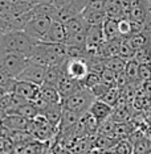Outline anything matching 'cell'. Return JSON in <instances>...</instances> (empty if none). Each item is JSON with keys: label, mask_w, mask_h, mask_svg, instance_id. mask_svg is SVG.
Wrapping results in <instances>:
<instances>
[{"label": "cell", "mask_w": 151, "mask_h": 154, "mask_svg": "<svg viewBox=\"0 0 151 154\" xmlns=\"http://www.w3.org/2000/svg\"><path fill=\"white\" fill-rule=\"evenodd\" d=\"M102 82V79H101V74H97V72H93V71H89V74L86 75V78L82 80V86L86 87V88L92 90L97 85H100V83Z\"/></svg>", "instance_id": "cell-33"}, {"label": "cell", "mask_w": 151, "mask_h": 154, "mask_svg": "<svg viewBox=\"0 0 151 154\" xmlns=\"http://www.w3.org/2000/svg\"><path fill=\"white\" fill-rule=\"evenodd\" d=\"M66 38H68V33H66L65 25L61 23L53 21L51 29L48 30L47 36L44 37L43 41L40 42H48V44H66Z\"/></svg>", "instance_id": "cell-9"}, {"label": "cell", "mask_w": 151, "mask_h": 154, "mask_svg": "<svg viewBox=\"0 0 151 154\" xmlns=\"http://www.w3.org/2000/svg\"><path fill=\"white\" fill-rule=\"evenodd\" d=\"M107 5V0H89L86 8L81 13L82 16L90 15V13H97V12H105Z\"/></svg>", "instance_id": "cell-22"}, {"label": "cell", "mask_w": 151, "mask_h": 154, "mask_svg": "<svg viewBox=\"0 0 151 154\" xmlns=\"http://www.w3.org/2000/svg\"><path fill=\"white\" fill-rule=\"evenodd\" d=\"M96 100L97 97L94 96L93 91L86 88V87H82L81 90H78L73 95H70L62 100V106L69 111L84 115L90 111V107L93 106V103Z\"/></svg>", "instance_id": "cell-2"}, {"label": "cell", "mask_w": 151, "mask_h": 154, "mask_svg": "<svg viewBox=\"0 0 151 154\" xmlns=\"http://www.w3.org/2000/svg\"><path fill=\"white\" fill-rule=\"evenodd\" d=\"M62 112H64V106H62V103H54V104H49V107L44 111L43 116L47 119L53 127L57 128L60 121H61Z\"/></svg>", "instance_id": "cell-14"}, {"label": "cell", "mask_w": 151, "mask_h": 154, "mask_svg": "<svg viewBox=\"0 0 151 154\" xmlns=\"http://www.w3.org/2000/svg\"><path fill=\"white\" fill-rule=\"evenodd\" d=\"M5 94H8V92H7V91H5L4 88H3V87H2V86H0V99H2V97H3V96H4V95H5Z\"/></svg>", "instance_id": "cell-40"}, {"label": "cell", "mask_w": 151, "mask_h": 154, "mask_svg": "<svg viewBox=\"0 0 151 154\" xmlns=\"http://www.w3.org/2000/svg\"><path fill=\"white\" fill-rule=\"evenodd\" d=\"M105 63V69H109L111 71H114L115 74H119V72H123L125 69H126V63L127 61L122 59L121 57H110V58H106L103 61Z\"/></svg>", "instance_id": "cell-20"}, {"label": "cell", "mask_w": 151, "mask_h": 154, "mask_svg": "<svg viewBox=\"0 0 151 154\" xmlns=\"http://www.w3.org/2000/svg\"><path fill=\"white\" fill-rule=\"evenodd\" d=\"M87 3H89V0H72V3L69 4V7L73 9V11H76L78 15H81L84 12V9L86 8Z\"/></svg>", "instance_id": "cell-36"}, {"label": "cell", "mask_w": 151, "mask_h": 154, "mask_svg": "<svg viewBox=\"0 0 151 154\" xmlns=\"http://www.w3.org/2000/svg\"><path fill=\"white\" fill-rule=\"evenodd\" d=\"M127 40H129L130 45L134 48V50H139V49H142V48L150 46L151 45V29L134 33L131 37H129Z\"/></svg>", "instance_id": "cell-15"}, {"label": "cell", "mask_w": 151, "mask_h": 154, "mask_svg": "<svg viewBox=\"0 0 151 154\" xmlns=\"http://www.w3.org/2000/svg\"><path fill=\"white\" fill-rule=\"evenodd\" d=\"M52 3H53V5L56 8H65V7H68L70 3H72V0H52Z\"/></svg>", "instance_id": "cell-38"}, {"label": "cell", "mask_w": 151, "mask_h": 154, "mask_svg": "<svg viewBox=\"0 0 151 154\" xmlns=\"http://www.w3.org/2000/svg\"><path fill=\"white\" fill-rule=\"evenodd\" d=\"M40 97H43L45 101H48V103H51V104L62 103L58 88L52 85H47V83L40 86Z\"/></svg>", "instance_id": "cell-16"}, {"label": "cell", "mask_w": 151, "mask_h": 154, "mask_svg": "<svg viewBox=\"0 0 151 154\" xmlns=\"http://www.w3.org/2000/svg\"><path fill=\"white\" fill-rule=\"evenodd\" d=\"M118 143V140L114 136L107 134H97L94 140V149L98 150H111Z\"/></svg>", "instance_id": "cell-18"}, {"label": "cell", "mask_w": 151, "mask_h": 154, "mask_svg": "<svg viewBox=\"0 0 151 154\" xmlns=\"http://www.w3.org/2000/svg\"><path fill=\"white\" fill-rule=\"evenodd\" d=\"M89 112L97 119V121L101 124L102 121L107 120L109 117H111V115H113V107H110L109 104H106L102 100L97 99L93 103V106L90 107Z\"/></svg>", "instance_id": "cell-12"}, {"label": "cell", "mask_w": 151, "mask_h": 154, "mask_svg": "<svg viewBox=\"0 0 151 154\" xmlns=\"http://www.w3.org/2000/svg\"><path fill=\"white\" fill-rule=\"evenodd\" d=\"M27 132L38 142H48L57 134V128L49 122L43 115H38L36 119L29 121Z\"/></svg>", "instance_id": "cell-3"}, {"label": "cell", "mask_w": 151, "mask_h": 154, "mask_svg": "<svg viewBox=\"0 0 151 154\" xmlns=\"http://www.w3.org/2000/svg\"><path fill=\"white\" fill-rule=\"evenodd\" d=\"M107 19H114V20H121L125 17V12L122 8V4L118 0H107V5L105 9Z\"/></svg>", "instance_id": "cell-19"}, {"label": "cell", "mask_w": 151, "mask_h": 154, "mask_svg": "<svg viewBox=\"0 0 151 154\" xmlns=\"http://www.w3.org/2000/svg\"><path fill=\"white\" fill-rule=\"evenodd\" d=\"M138 76L142 83L151 82V65H139Z\"/></svg>", "instance_id": "cell-35"}, {"label": "cell", "mask_w": 151, "mask_h": 154, "mask_svg": "<svg viewBox=\"0 0 151 154\" xmlns=\"http://www.w3.org/2000/svg\"><path fill=\"white\" fill-rule=\"evenodd\" d=\"M64 25H65L68 36L69 34H76V33H86L87 28H89L86 20L82 17V15H77L74 17H72V19L68 20Z\"/></svg>", "instance_id": "cell-13"}, {"label": "cell", "mask_w": 151, "mask_h": 154, "mask_svg": "<svg viewBox=\"0 0 151 154\" xmlns=\"http://www.w3.org/2000/svg\"><path fill=\"white\" fill-rule=\"evenodd\" d=\"M134 59L139 65H151V45L135 50Z\"/></svg>", "instance_id": "cell-29"}, {"label": "cell", "mask_w": 151, "mask_h": 154, "mask_svg": "<svg viewBox=\"0 0 151 154\" xmlns=\"http://www.w3.org/2000/svg\"><path fill=\"white\" fill-rule=\"evenodd\" d=\"M7 116H8V115H7V112H5L4 109H2V108H0V124L4 121V119H5Z\"/></svg>", "instance_id": "cell-39"}, {"label": "cell", "mask_w": 151, "mask_h": 154, "mask_svg": "<svg viewBox=\"0 0 151 154\" xmlns=\"http://www.w3.org/2000/svg\"><path fill=\"white\" fill-rule=\"evenodd\" d=\"M29 121L31 120L23 117L21 115H8L2 122V127L7 131H27Z\"/></svg>", "instance_id": "cell-11"}, {"label": "cell", "mask_w": 151, "mask_h": 154, "mask_svg": "<svg viewBox=\"0 0 151 154\" xmlns=\"http://www.w3.org/2000/svg\"><path fill=\"white\" fill-rule=\"evenodd\" d=\"M64 71L70 78L82 82V80L86 78V75L89 74L90 69H89V63H87L85 57L68 58L64 62Z\"/></svg>", "instance_id": "cell-6"}, {"label": "cell", "mask_w": 151, "mask_h": 154, "mask_svg": "<svg viewBox=\"0 0 151 154\" xmlns=\"http://www.w3.org/2000/svg\"><path fill=\"white\" fill-rule=\"evenodd\" d=\"M133 132H134V129H133V127L127 121L126 122H117L113 136L118 140V141L119 140H129L130 134H131Z\"/></svg>", "instance_id": "cell-21"}, {"label": "cell", "mask_w": 151, "mask_h": 154, "mask_svg": "<svg viewBox=\"0 0 151 154\" xmlns=\"http://www.w3.org/2000/svg\"><path fill=\"white\" fill-rule=\"evenodd\" d=\"M16 115H21L23 117L28 119V120H33V119H36L38 115H40V112H38L36 106L33 104V101H28V103H25L23 107L19 108V111H17Z\"/></svg>", "instance_id": "cell-25"}, {"label": "cell", "mask_w": 151, "mask_h": 154, "mask_svg": "<svg viewBox=\"0 0 151 154\" xmlns=\"http://www.w3.org/2000/svg\"><path fill=\"white\" fill-rule=\"evenodd\" d=\"M118 29L119 34L122 38H129L134 34V26H133V21L127 17H122L118 20Z\"/></svg>", "instance_id": "cell-26"}, {"label": "cell", "mask_w": 151, "mask_h": 154, "mask_svg": "<svg viewBox=\"0 0 151 154\" xmlns=\"http://www.w3.org/2000/svg\"><path fill=\"white\" fill-rule=\"evenodd\" d=\"M13 92L28 101H34L40 96V86L31 82H25V80H17Z\"/></svg>", "instance_id": "cell-8"}, {"label": "cell", "mask_w": 151, "mask_h": 154, "mask_svg": "<svg viewBox=\"0 0 151 154\" xmlns=\"http://www.w3.org/2000/svg\"><path fill=\"white\" fill-rule=\"evenodd\" d=\"M66 45L72 48H78L86 50V33L69 34L68 38H66Z\"/></svg>", "instance_id": "cell-23"}, {"label": "cell", "mask_w": 151, "mask_h": 154, "mask_svg": "<svg viewBox=\"0 0 151 154\" xmlns=\"http://www.w3.org/2000/svg\"><path fill=\"white\" fill-rule=\"evenodd\" d=\"M101 79L105 85L110 86V87H117V74L114 71L109 69H105L102 72H101Z\"/></svg>", "instance_id": "cell-34"}, {"label": "cell", "mask_w": 151, "mask_h": 154, "mask_svg": "<svg viewBox=\"0 0 151 154\" xmlns=\"http://www.w3.org/2000/svg\"><path fill=\"white\" fill-rule=\"evenodd\" d=\"M103 29V36L105 41H111V40H117V38H122L119 34L118 29V20L114 19H106V21L102 25Z\"/></svg>", "instance_id": "cell-17"}, {"label": "cell", "mask_w": 151, "mask_h": 154, "mask_svg": "<svg viewBox=\"0 0 151 154\" xmlns=\"http://www.w3.org/2000/svg\"><path fill=\"white\" fill-rule=\"evenodd\" d=\"M115 122L111 117H109L107 120L102 121L98 127V131H97V134H107V136H113L114 134V129H115Z\"/></svg>", "instance_id": "cell-31"}, {"label": "cell", "mask_w": 151, "mask_h": 154, "mask_svg": "<svg viewBox=\"0 0 151 154\" xmlns=\"http://www.w3.org/2000/svg\"><path fill=\"white\" fill-rule=\"evenodd\" d=\"M113 150L114 154H133L134 153V146L129 140H119L118 143L114 146Z\"/></svg>", "instance_id": "cell-30"}, {"label": "cell", "mask_w": 151, "mask_h": 154, "mask_svg": "<svg viewBox=\"0 0 151 154\" xmlns=\"http://www.w3.org/2000/svg\"><path fill=\"white\" fill-rule=\"evenodd\" d=\"M52 24H53V19L49 16H33L31 21L27 24L25 32L29 37H32L36 41H43L44 37L47 36L48 30L51 29Z\"/></svg>", "instance_id": "cell-5"}, {"label": "cell", "mask_w": 151, "mask_h": 154, "mask_svg": "<svg viewBox=\"0 0 151 154\" xmlns=\"http://www.w3.org/2000/svg\"><path fill=\"white\" fill-rule=\"evenodd\" d=\"M151 150V138L145 136L140 141L134 143V153L133 154H147Z\"/></svg>", "instance_id": "cell-32"}, {"label": "cell", "mask_w": 151, "mask_h": 154, "mask_svg": "<svg viewBox=\"0 0 151 154\" xmlns=\"http://www.w3.org/2000/svg\"><path fill=\"white\" fill-rule=\"evenodd\" d=\"M47 66L37 65L29 61V65L21 72V75L17 78V80H25V82L34 83L37 86H43L45 82V75H47Z\"/></svg>", "instance_id": "cell-7"}, {"label": "cell", "mask_w": 151, "mask_h": 154, "mask_svg": "<svg viewBox=\"0 0 151 154\" xmlns=\"http://www.w3.org/2000/svg\"><path fill=\"white\" fill-rule=\"evenodd\" d=\"M139 63L135 61V59H130L126 63V69H125V74L127 75V78L130 80V83H135V82H140L139 76Z\"/></svg>", "instance_id": "cell-24"}, {"label": "cell", "mask_w": 151, "mask_h": 154, "mask_svg": "<svg viewBox=\"0 0 151 154\" xmlns=\"http://www.w3.org/2000/svg\"><path fill=\"white\" fill-rule=\"evenodd\" d=\"M38 41L29 37L24 30H9L2 36L0 54L17 53L29 58Z\"/></svg>", "instance_id": "cell-1"}, {"label": "cell", "mask_w": 151, "mask_h": 154, "mask_svg": "<svg viewBox=\"0 0 151 154\" xmlns=\"http://www.w3.org/2000/svg\"><path fill=\"white\" fill-rule=\"evenodd\" d=\"M82 83L80 82V80H76L73 78H70V76H68L66 74H64V76L61 78V80H60L57 88L60 91V95H61V99L64 100L66 99L68 96L73 95L74 92H77L78 90L82 88Z\"/></svg>", "instance_id": "cell-10"}, {"label": "cell", "mask_w": 151, "mask_h": 154, "mask_svg": "<svg viewBox=\"0 0 151 154\" xmlns=\"http://www.w3.org/2000/svg\"><path fill=\"white\" fill-rule=\"evenodd\" d=\"M0 63L9 75L17 79L29 65V58L17 53H4L0 54Z\"/></svg>", "instance_id": "cell-4"}, {"label": "cell", "mask_w": 151, "mask_h": 154, "mask_svg": "<svg viewBox=\"0 0 151 154\" xmlns=\"http://www.w3.org/2000/svg\"><path fill=\"white\" fill-rule=\"evenodd\" d=\"M134 55H135V50H134V48L130 45L129 40L127 38H122L118 57H121L122 59H125V61H130V59H134Z\"/></svg>", "instance_id": "cell-27"}, {"label": "cell", "mask_w": 151, "mask_h": 154, "mask_svg": "<svg viewBox=\"0 0 151 154\" xmlns=\"http://www.w3.org/2000/svg\"><path fill=\"white\" fill-rule=\"evenodd\" d=\"M11 94L12 92L5 94V95L0 99V108H2V109L7 111V108L9 107V104H11Z\"/></svg>", "instance_id": "cell-37"}, {"label": "cell", "mask_w": 151, "mask_h": 154, "mask_svg": "<svg viewBox=\"0 0 151 154\" xmlns=\"http://www.w3.org/2000/svg\"><path fill=\"white\" fill-rule=\"evenodd\" d=\"M121 96H122V92H121V90L118 88V87H113V88H110L107 91L105 95L101 97L100 100H102L105 101L106 104H109L110 107H115L117 106V103L119 101V99H121Z\"/></svg>", "instance_id": "cell-28"}]
</instances>
